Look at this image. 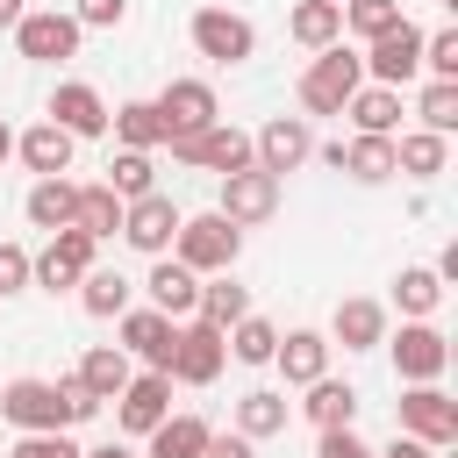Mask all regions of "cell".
<instances>
[{"instance_id":"1","label":"cell","mask_w":458,"mask_h":458,"mask_svg":"<svg viewBox=\"0 0 458 458\" xmlns=\"http://www.w3.org/2000/svg\"><path fill=\"white\" fill-rule=\"evenodd\" d=\"M0 415H7L21 437H43V429L93 422L100 401H93L79 379H7V386H0Z\"/></svg>"},{"instance_id":"2","label":"cell","mask_w":458,"mask_h":458,"mask_svg":"<svg viewBox=\"0 0 458 458\" xmlns=\"http://www.w3.org/2000/svg\"><path fill=\"white\" fill-rule=\"evenodd\" d=\"M236 250H243V229H236L229 215H215V208H208V215H186V222H179V236H172V250H165V258H179L193 279H215V272H229V265H236Z\"/></svg>"},{"instance_id":"3","label":"cell","mask_w":458,"mask_h":458,"mask_svg":"<svg viewBox=\"0 0 458 458\" xmlns=\"http://www.w3.org/2000/svg\"><path fill=\"white\" fill-rule=\"evenodd\" d=\"M365 86V64H358V50L351 43H329V50H315V64L301 72V107L308 114H344V100Z\"/></svg>"},{"instance_id":"4","label":"cell","mask_w":458,"mask_h":458,"mask_svg":"<svg viewBox=\"0 0 458 458\" xmlns=\"http://www.w3.org/2000/svg\"><path fill=\"white\" fill-rule=\"evenodd\" d=\"M358 64H365V79H372V86H394V93H401V86L422 72V29L401 14L386 36H372V43L358 50Z\"/></svg>"},{"instance_id":"5","label":"cell","mask_w":458,"mask_h":458,"mask_svg":"<svg viewBox=\"0 0 458 458\" xmlns=\"http://www.w3.org/2000/svg\"><path fill=\"white\" fill-rule=\"evenodd\" d=\"M93 236L86 229H57L36 258H29V286H43V293H64V286H79L86 272H93Z\"/></svg>"},{"instance_id":"6","label":"cell","mask_w":458,"mask_h":458,"mask_svg":"<svg viewBox=\"0 0 458 458\" xmlns=\"http://www.w3.org/2000/svg\"><path fill=\"white\" fill-rule=\"evenodd\" d=\"M172 157H179V165H200V172H215V179L258 165V157H250V136L229 129V122H215V129H200V136H172Z\"/></svg>"},{"instance_id":"7","label":"cell","mask_w":458,"mask_h":458,"mask_svg":"<svg viewBox=\"0 0 458 458\" xmlns=\"http://www.w3.org/2000/svg\"><path fill=\"white\" fill-rule=\"evenodd\" d=\"M401 437H415L429 451H451L458 444V401L444 386H408L401 394Z\"/></svg>"},{"instance_id":"8","label":"cell","mask_w":458,"mask_h":458,"mask_svg":"<svg viewBox=\"0 0 458 458\" xmlns=\"http://www.w3.org/2000/svg\"><path fill=\"white\" fill-rule=\"evenodd\" d=\"M157 122H165V143H172V136H200V129L222 122V100H215L208 79H172V86L157 93Z\"/></svg>"},{"instance_id":"9","label":"cell","mask_w":458,"mask_h":458,"mask_svg":"<svg viewBox=\"0 0 458 458\" xmlns=\"http://www.w3.org/2000/svg\"><path fill=\"white\" fill-rule=\"evenodd\" d=\"M79 21L72 14H57V7H29L21 21H14V43H21V57L29 64H64L72 50H79Z\"/></svg>"},{"instance_id":"10","label":"cell","mask_w":458,"mask_h":458,"mask_svg":"<svg viewBox=\"0 0 458 458\" xmlns=\"http://www.w3.org/2000/svg\"><path fill=\"white\" fill-rule=\"evenodd\" d=\"M250 157H258V172L286 179L293 165H308V157H315V129H308L301 114H272V122L250 136Z\"/></svg>"},{"instance_id":"11","label":"cell","mask_w":458,"mask_h":458,"mask_svg":"<svg viewBox=\"0 0 458 458\" xmlns=\"http://www.w3.org/2000/svg\"><path fill=\"white\" fill-rule=\"evenodd\" d=\"M444 365H451L444 329H437V322H401V336H394V372H401L408 386H437Z\"/></svg>"},{"instance_id":"12","label":"cell","mask_w":458,"mask_h":458,"mask_svg":"<svg viewBox=\"0 0 458 458\" xmlns=\"http://www.w3.org/2000/svg\"><path fill=\"white\" fill-rule=\"evenodd\" d=\"M179 222H186V215H179L165 193H143V200H129V208H122V243H129V250H143V258H165V250H172V236H179Z\"/></svg>"},{"instance_id":"13","label":"cell","mask_w":458,"mask_h":458,"mask_svg":"<svg viewBox=\"0 0 458 458\" xmlns=\"http://www.w3.org/2000/svg\"><path fill=\"white\" fill-rule=\"evenodd\" d=\"M222 365H229V336H222V329H208V322H179V344H172V379L208 386V379H222Z\"/></svg>"},{"instance_id":"14","label":"cell","mask_w":458,"mask_h":458,"mask_svg":"<svg viewBox=\"0 0 458 458\" xmlns=\"http://www.w3.org/2000/svg\"><path fill=\"white\" fill-rule=\"evenodd\" d=\"M193 50L215 57V64H243V57L258 50V29H250L243 14H229V7H200V14H193Z\"/></svg>"},{"instance_id":"15","label":"cell","mask_w":458,"mask_h":458,"mask_svg":"<svg viewBox=\"0 0 458 458\" xmlns=\"http://www.w3.org/2000/svg\"><path fill=\"white\" fill-rule=\"evenodd\" d=\"M165 415H172V379H165V372H136V379L114 394V422H122L129 437H150Z\"/></svg>"},{"instance_id":"16","label":"cell","mask_w":458,"mask_h":458,"mask_svg":"<svg viewBox=\"0 0 458 458\" xmlns=\"http://www.w3.org/2000/svg\"><path fill=\"white\" fill-rule=\"evenodd\" d=\"M122 322V351H136L150 372H165L172 379V344H179V322H165L157 308H129V315H114Z\"/></svg>"},{"instance_id":"17","label":"cell","mask_w":458,"mask_h":458,"mask_svg":"<svg viewBox=\"0 0 458 458\" xmlns=\"http://www.w3.org/2000/svg\"><path fill=\"white\" fill-rule=\"evenodd\" d=\"M43 122H57L72 143H79V136H107V100H100L86 79H64V86L50 93V114H43Z\"/></svg>"},{"instance_id":"18","label":"cell","mask_w":458,"mask_h":458,"mask_svg":"<svg viewBox=\"0 0 458 458\" xmlns=\"http://www.w3.org/2000/svg\"><path fill=\"white\" fill-rule=\"evenodd\" d=\"M272 208H279V179H272V172L250 165V172H229V179H222V208H215V215H229L236 229H243V222H272Z\"/></svg>"},{"instance_id":"19","label":"cell","mask_w":458,"mask_h":458,"mask_svg":"<svg viewBox=\"0 0 458 458\" xmlns=\"http://www.w3.org/2000/svg\"><path fill=\"white\" fill-rule=\"evenodd\" d=\"M143 293H150V308H157L165 322H193V308H200V279H193L179 258H157L150 279H143Z\"/></svg>"},{"instance_id":"20","label":"cell","mask_w":458,"mask_h":458,"mask_svg":"<svg viewBox=\"0 0 458 458\" xmlns=\"http://www.w3.org/2000/svg\"><path fill=\"white\" fill-rule=\"evenodd\" d=\"M72 150H79V143H72L57 122H36V129L14 136V157H21L36 179H64V172H72Z\"/></svg>"},{"instance_id":"21","label":"cell","mask_w":458,"mask_h":458,"mask_svg":"<svg viewBox=\"0 0 458 458\" xmlns=\"http://www.w3.org/2000/svg\"><path fill=\"white\" fill-rule=\"evenodd\" d=\"M329 344H344V351H372V344H386V308L365 301V293L336 301V315H329Z\"/></svg>"},{"instance_id":"22","label":"cell","mask_w":458,"mask_h":458,"mask_svg":"<svg viewBox=\"0 0 458 458\" xmlns=\"http://www.w3.org/2000/svg\"><path fill=\"white\" fill-rule=\"evenodd\" d=\"M272 365L286 372V386H315L329 372V336L322 329H286L279 351H272Z\"/></svg>"},{"instance_id":"23","label":"cell","mask_w":458,"mask_h":458,"mask_svg":"<svg viewBox=\"0 0 458 458\" xmlns=\"http://www.w3.org/2000/svg\"><path fill=\"white\" fill-rule=\"evenodd\" d=\"M72 379H79V386H86V394L107 408V401H114V394H122L136 372H129V351H122V344H93V351L79 358V372H72Z\"/></svg>"},{"instance_id":"24","label":"cell","mask_w":458,"mask_h":458,"mask_svg":"<svg viewBox=\"0 0 458 458\" xmlns=\"http://www.w3.org/2000/svg\"><path fill=\"white\" fill-rule=\"evenodd\" d=\"M336 172H351L358 186H379L394 179V136H336Z\"/></svg>"},{"instance_id":"25","label":"cell","mask_w":458,"mask_h":458,"mask_svg":"<svg viewBox=\"0 0 458 458\" xmlns=\"http://www.w3.org/2000/svg\"><path fill=\"white\" fill-rule=\"evenodd\" d=\"M444 165H451V136H429V129H408L401 143H394V172H408V179H444Z\"/></svg>"},{"instance_id":"26","label":"cell","mask_w":458,"mask_h":458,"mask_svg":"<svg viewBox=\"0 0 458 458\" xmlns=\"http://www.w3.org/2000/svg\"><path fill=\"white\" fill-rule=\"evenodd\" d=\"M243 315H250V286H236L229 272L200 279V308H193V322H208V329H236Z\"/></svg>"},{"instance_id":"27","label":"cell","mask_w":458,"mask_h":458,"mask_svg":"<svg viewBox=\"0 0 458 458\" xmlns=\"http://www.w3.org/2000/svg\"><path fill=\"white\" fill-rule=\"evenodd\" d=\"M301 415H308L315 429H351V422H358V386H344V379H329V372H322V379L308 386Z\"/></svg>"},{"instance_id":"28","label":"cell","mask_w":458,"mask_h":458,"mask_svg":"<svg viewBox=\"0 0 458 458\" xmlns=\"http://www.w3.org/2000/svg\"><path fill=\"white\" fill-rule=\"evenodd\" d=\"M286 36H293L301 50H329V43H344V7H336V0H301V7L286 14Z\"/></svg>"},{"instance_id":"29","label":"cell","mask_w":458,"mask_h":458,"mask_svg":"<svg viewBox=\"0 0 458 458\" xmlns=\"http://www.w3.org/2000/svg\"><path fill=\"white\" fill-rule=\"evenodd\" d=\"M344 114L358 122V136H394V129H401V93H394V86H358V93L344 100Z\"/></svg>"},{"instance_id":"30","label":"cell","mask_w":458,"mask_h":458,"mask_svg":"<svg viewBox=\"0 0 458 458\" xmlns=\"http://www.w3.org/2000/svg\"><path fill=\"white\" fill-rule=\"evenodd\" d=\"M72 208H79V186H72V179H36L29 200H21V215H29L36 229H50V236L72 229Z\"/></svg>"},{"instance_id":"31","label":"cell","mask_w":458,"mask_h":458,"mask_svg":"<svg viewBox=\"0 0 458 458\" xmlns=\"http://www.w3.org/2000/svg\"><path fill=\"white\" fill-rule=\"evenodd\" d=\"M286 415H293V408H286V394L250 386V394L236 401V437H250V444H258V437H279V429H286Z\"/></svg>"},{"instance_id":"32","label":"cell","mask_w":458,"mask_h":458,"mask_svg":"<svg viewBox=\"0 0 458 458\" xmlns=\"http://www.w3.org/2000/svg\"><path fill=\"white\" fill-rule=\"evenodd\" d=\"M208 437H215V429H208L200 415H165V422L150 429V451H143V458H200Z\"/></svg>"},{"instance_id":"33","label":"cell","mask_w":458,"mask_h":458,"mask_svg":"<svg viewBox=\"0 0 458 458\" xmlns=\"http://www.w3.org/2000/svg\"><path fill=\"white\" fill-rule=\"evenodd\" d=\"M122 208L129 200H143V193H157V165H150V150H114V165H107V179H100Z\"/></svg>"},{"instance_id":"34","label":"cell","mask_w":458,"mask_h":458,"mask_svg":"<svg viewBox=\"0 0 458 458\" xmlns=\"http://www.w3.org/2000/svg\"><path fill=\"white\" fill-rule=\"evenodd\" d=\"M437 301H444V279H437L429 265H401V279H394V308H401L408 322H429Z\"/></svg>"},{"instance_id":"35","label":"cell","mask_w":458,"mask_h":458,"mask_svg":"<svg viewBox=\"0 0 458 458\" xmlns=\"http://www.w3.org/2000/svg\"><path fill=\"white\" fill-rule=\"evenodd\" d=\"M114 136H122V150H157L165 143V122H157V100H122L114 114Z\"/></svg>"},{"instance_id":"36","label":"cell","mask_w":458,"mask_h":458,"mask_svg":"<svg viewBox=\"0 0 458 458\" xmlns=\"http://www.w3.org/2000/svg\"><path fill=\"white\" fill-rule=\"evenodd\" d=\"M129 301H136V286H129L122 272H100V265H93V272L79 279V308L100 315V322H107V315H129Z\"/></svg>"},{"instance_id":"37","label":"cell","mask_w":458,"mask_h":458,"mask_svg":"<svg viewBox=\"0 0 458 458\" xmlns=\"http://www.w3.org/2000/svg\"><path fill=\"white\" fill-rule=\"evenodd\" d=\"M72 229H86L93 243H107V236L122 229V200H114L107 186H79V208H72Z\"/></svg>"},{"instance_id":"38","label":"cell","mask_w":458,"mask_h":458,"mask_svg":"<svg viewBox=\"0 0 458 458\" xmlns=\"http://www.w3.org/2000/svg\"><path fill=\"white\" fill-rule=\"evenodd\" d=\"M229 336V358L236 365H272V351H279V329L265 322V315H243L236 329H222Z\"/></svg>"},{"instance_id":"39","label":"cell","mask_w":458,"mask_h":458,"mask_svg":"<svg viewBox=\"0 0 458 458\" xmlns=\"http://www.w3.org/2000/svg\"><path fill=\"white\" fill-rule=\"evenodd\" d=\"M415 114H422L429 136H451V129H458V79H429V86L415 93Z\"/></svg>"},{"instance_id":"40","label":"cell","mask_w":458,"mask_h":458,"mask_svg":"<svg viewBox=\"0 0 458 458\" xmlns=\"http://www.w3.org/2000/svg\"><path fill=\"white\" fill-rule=\"evenodd\" d=\"M394 21H401V0H344V36H358V43L386 36Z\"/></svg>"},{"instance_id":"41","label":"cell","mask_w":458,"mask_h":458,"mask_svg":"<svg viewBox=\"0 0 458 458\" xmlns=\"http://www.w3.org/2000/svg\"><path fill=\"white\" fill-rule=\"evenodd\" d=\"M422 72H429V79H458V29L422 36Z\"/></svg>"},{"instance_id":"42","label":"cell","mask_w":458,"mask_h":458,"mask_svg":"<svg viewBox=\"0 0 458 458\" xmlns=\"http://www.w3.org/2000/svg\"><path fill=\"white\" fill-rule=\"evenodd\" d=\"M7 458H86V451H79V444H72L64 429H43V437H21V444H14Z\"/></svg>"},{"instance_id":"43","label":"cell","mask_w":458,"mask_h":458,"mask_svg":"<svg viewBox=\"0 0 458 458\" xmlns=\"http://www.w3.org/2000/svg\"><path fill=\"white\" fill-rule=\"evenodd\" d=\"M72 21H79V29H122V21H129V0H79Z\"/></svg>"},{"instance_id":"44","label":"cell","mask_w":458,"mask_h":458,"mask_svg":"<svg viewBox=\"0 0 458 458\" xmlns=\"http://www.w3.org/2000/svg\"><path fill=\"white\" fill-rule=\"evenodd\" d=\"M315 458H372V444H365L358 429H322V444H315Z\"/></svg>"},{"instance_id":"45","label":"cell","mask_w":458,"mask_h":458,"mask_svg":"<svg viewBox=\"0 0 458 458\" xmlns=\"http://www.w3.org/2000/svg\"><path fill=\"white\" fill-rule=\"evenodd\" d=\"M21 286H29V250L0 243V293H21Z\"/></svg>"},{"instance_id":"46","label":"cell","mask_w":458,"mask_h":458,"mask_svg":"<svg viewBox=\"0 0 458 458\" xmlns=\"http://www.w3.org/2000/svg\"><path fill=\"white\" fill-rule=\"evenodd\" d=\"M200 458H258V444H250V437H236V429H229V437H222V429H215V437H208V451H200Z\"/></svg>"},{"instance_id":"47","label":"cell","mask_w":458,"mask_h":458,"mask_svg":"<svg viewBox=\"0 0 458 458\" xmlns=\"http://www.w3.org/2000/svg\"><path fill=\"white\" fill-rule=\"evenodd\" d=\"M372 458H437V451H429V444H415V437H394V444H386V451H372Z\"/></svg>"},{"instance_id":"48","label":"cell","mask_w":458,"mask_h":458,"mask_svg":"<svg viewBox=\"0 0 458 458\" xmlns=\"http://www.w3.org/2000/svg\"><path fill=\"white\" fill-rule=\"evenodd\" d=\"M21 14H29V7H21V0H0V29H14V21H21Z\"/></svg>"},{"instance_id":"49","label":"cell","mask_w":458,"mask_h":458,"mask_svg":"<svg viewBox=\"0 0 458 458\" xmlns=\"http://www.w3.org/2000/svg\"><path fill=\"white\" fill-rule=\"evenodd\" d=\"M7 157H14V129L0 122V165H7Z\"/></svg>"},{"instance_id":"50","label":"cell","mask_w":458,"mask_h":458,"mask_svg":"<svg viewBox=\"0 0 458 458\" xmlns=\"http://www.w3.org/2000/svg\"><path fill=\"white\" fill-rule=\"evenodd\" d=\"M86 458H136V451H122V444H100V451H86Z\"/></svg>"},{"instance_id":"51","label":"cell","mask_w":458,"mask_h":458,"mask_svg":"<svg viewBox=\"0 0 458 458\" xmlns=\"http://www.w3.org/2000/svg\"><path fill=\"white\" fill-rule=\"evenodd\" d=\"M336 7H344V0H336Z\"/></svg>"}]
</instances>
